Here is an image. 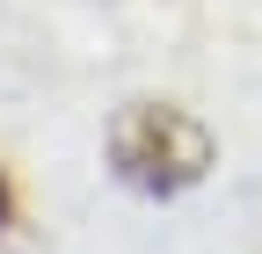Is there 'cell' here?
Wrapping results in <instances>:
<instances>
[{
	"label": "cell",
	"mask_w": 262,
	"mask_h": 254,
	"mask_svg": "<svg viewBox=\"0 0 262 254\" xmlns=\"http://www.w3.org/2000/svg\"><path fill=\"white\" fill-rule=\"evenodd\" d=\"M0 218H8V182H0Z\"/></svg>",
	"instance_id": "7a4b0ae2"
},
{
	"label": "cell",
	"mask_w": 262,
	"mask_h": 254,
	"mask_svg": "<svg viewBox=\"0 0 262 254\" xmlns=\"http://www.w3.org/2000/svg\"><path fill=\"white\" fill-rule=\"evenodd\" d=\"M110 160L131 189H146V196H175V189L204 182L211 167V131L196 116L168 109V102H131L110 131Z\"/></svg>",
	"instance_id": "6da1fadb"
}]
</instances>
